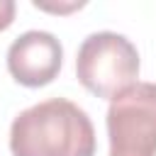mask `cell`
Wrapping results in <instances>:
<instances>
[{"label":"cell","instance_id":"obj_1","mask_svg":"<svg viewBox=\"0 0 156 156\" xmlns=\"http://www.w3.org/2000/svg\"><path fill=\"white\" fill-rule=\"evenodd\" d=\"M12 156H93L95 129L83 107L49 98L22 110L10 127Z\"/></svg>","mask_w":156,"mask_h":156},{"label":"cell","instance_id":"obj_2","mask_svg":"<svg viewBox=\"0 0 156 156\" xmlns=\"http://www.w3.org/2000/svg\"><path fill=\"white\" fill-rule=\"evenodd\" d=\"M76 76L85 90L112 100L136 83L139 51L124 34L93 32L78 46Z\"/></svg>","mask_w":156,"mask_h":156},{"label":"cell","instance_id":"obj_3","mask_svg":"<svg viewBox=\"0 0 156 156\" xmlns=\"http://www.w3.org/2000/svg\"><path fill=\"white\" fill-rule=\"evenodd\" d=\"M110 156H156V83H134L107 107Z\"/></svg>","mask_w":156,"mask_h":156},{"label":"cell","instance_id":"obj_4","mask_svg":"<svg viewBox=\"0 0 156 156\" xmlns=\"http://www.w3.org/2000/svg\"><path fill=\"white\" fill-rule=\"evenodd\" d=\"M61 61L63 49L51 32H24L7 49V71L17 83L27 88L51 83L61 71Z\"/></svg>","mask_w":156,"mask_h":156},{"label":"cell","instance_id":"obj_5","mask_svg":"<svg viewBox=\"0 0 156 156\" xmlns=\"http://www.w3.org/2000/svg\"><path fill=\"white\" fill-rule=\"evenodd\" d=\"M15 2L12 0H0V32L2 29H7L10 24H12V20H15Z\"/></svg>","mask_w":156,"mask_h":156},{"label":"cell","instance_id":"obj_6","mask_svg":"<svg viewBox=\"0 0 156 156\" xmlns=\"http://www.w3.org/2000/svg\"><path fill=\"white\" fill-rule=\"evenodd\" d=\"M34 7H39V10H51V12H68V10L83 7V2H73V5H46V2H39V0H34Z\"/></svg>","mask_w":156,"mask_h":156}]
</instances>
